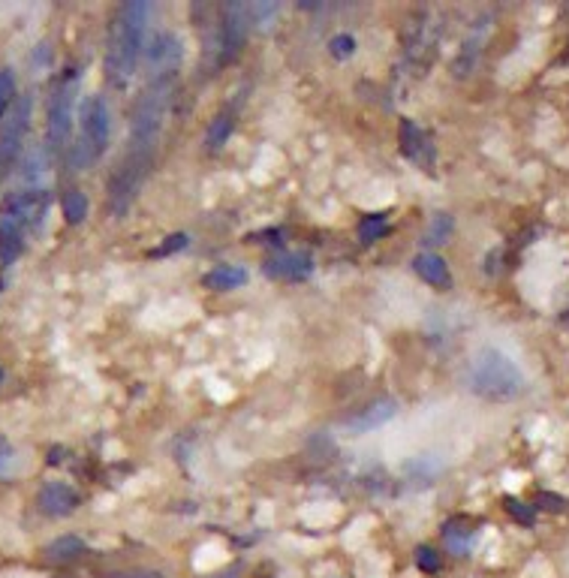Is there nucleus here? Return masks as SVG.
Masks as SVG:
<instances>
[{"label":"nucleus","mask_w":569,"mask_h":578,"mask_svg":"<svg viewBox=\"0 0 569 578\" xmlns=\"http://www.w3.org/2000/svg\"><path fill=\"white\" fill-rule=\"evenodd\" d=\"M250 34V12L247 4H226L220 10L217 27H214V43H211V55H214V66H230L232 60L245 51Z\"/></svg>","instance_id":"6e6552de"},{"label":"nucleus","mask_w":569,"mask_h":578,"mask_svg":"<svg viewBox=\"0 0 569 578\" xmlns=\"http://www.w3.org/2000/svg\"><path fill=\"white\" fill-rule=\"evenodd\" d=\"M0 379H4V371H0Z\"/></svg>","instance_id":"473e14b6"},{"label":"nucleus","mask_w":569,"mask_h":578,"mask_svg":"<svg viewBox=\"0 0 569 578\" xmlns=\"http://www.w3.org/2000/svg\"><path fill=\"white\" fill-rule=\"evenodd\" d=\"M82 554H88V545L82 536H58L55 543L45 545V560H51V564H73V560H79Z\"/></svg>","instance_id":"a211bd4d"},{"label":"nucleus","mask_w":569,"mask_h":578,"mask_svg":"<svg viewBox=\"0 0 569 578\" xmlns=\"http://www.w3.org/2000/svg\"><path fill=\"white\" fill-rule=\"evenodd\" d=\"M413 271H416V275H419L428 286L440 289V293L452 289V271H449V265H446V260L437 254V250H422V254H416Z\"/></svg>","instance_id":"dca6fc26"},{"label":"nucleus","mask_w":569,"mask_h":578,"mask_svg":"<svg viewBox=\"0 0 569 578\" xmlns=\"http://www.w3.org/2000/svg\"><path fill=\"white\" fill-rule=\"evenodd\" d=\"M464 383L470 394L491 401V404H510L527 389L525 371L518 368V362L497 347H482L479 353H473L464 371Z\"/></svg>","instance_id":"7ed1b4c3"},{"label":"nucleus","mask_w":569,"mask_h":578,"mask_svg":"<svg viewBox=\"0 0 569 578\" xmlns=\"http://www.w3.org/2000/svg\"><path fill=\"white\" fill-rule=\"evenodd\" d=\"M0 175H4V172H0Z\"/></svg>","instance_id":"72a5a7b5"},{"label":"nucleus","mask_w":569,"mask_h":578,"mask_svg":"<svg viewBox=\"0 0 569 578\" xmlns=\"http://www.w3.org/2000/svg\"><path fill=\"white\" fill-rule=\"evenodd\" d=\"M394 416H398V404H394L392 398H374L370 404L355 410L353 416H347V419L340 422V431L350 434V437H359V434L383 428V425L392 422Z\"/></svg>","instance_id":"f8f14e48"},{"label":"nucleus","mask_w":569,"mask_h":578,"mask_svg":"<svg viewBox=\"0 0 569 578\" xmlns=\"http://www.w3.org/2000/svg\"><path fill=\"white\" fill-rule=\"evenodd\" d=\"M175 82H178V75H151L148 79V85L142 88V94L136 97V103H133L130 139H127L124 154L145 157L151 163L157 160L166 115H169L172 97H175Z\"/></svg>","instance_id":"f03ea898"},{"label":"nucleus","mask_w":569,"mask_h":578,"mask_svg":"<svg viewBox=\"0 0 569 578\" xmlns=\"http://www.w3.org/2000/svg\"><path fill=\"white\" fill-rule=\"evenodd\" d=\"M27 121H30V97H19L15 105L10 109V115L0 124V172H6L19 157L21 144H25L27 133Z\"/></svg>","instance_id":"9d476101"},{"label":"nucleus","mask_w":569,"mask_h":578,"mask_svg":"<svg viewBox=\"0 0 569 578\" xmlns=\"http://www.w3.org/2000/svg\"><path fill=\"white\" fill-rule=\"evenodd\" d=\"M262 275L275 277V280H308L314 275V256L305 250H280L277 256L262 262Z\"/></svg>","instance_id":"4468645a"},{"label":"nucleus","mask_w":569,"mask_h":578,"mask_svg":"<svg viewBox=\"0 0 569 578\" xmlns=\"http://www.w3.org/2000/svg\"><path fill=\"white\" fill-rule=\"evenodd\" d=\"M151 6L145 0H127L121 4L109 25V40H105V82L118 90H127L145 58V36H148Z\"/></svg>","instance_id":"f257e3e1"},{"label":"nucleus","mask_w":569,"mask_h":578,"mask_svg":"<svg viewBox=\"0 0 569 578\" xmlns=\"http://www.w3.org/2000/svg\"><path fill=\"white\" fill-rule=\"evenodd\" d=\"M190 245V235L187 232H175V235H166L157 247L148 250V256H154V260H160V256H172L178 254V250H184Z\"/></svg>","instance_id":"bb28decb"},{"label":"nucleus","mask_w":569,"mask_h":578,"mask_svg":"<svg viewBox=\"0 0 569 578\" xmlns=\"http://www.w3.org/2000/svg\"><path fill=\"white\" fill-rule=\"evenodd\" d=\"M476 539V527L470 524V519H452L443 524V543L455 558H467L470 549H473Z\"/></svg>","instance_id":"f3484780"},{"label":"nucleus","mask_w":569,"mask_h":578,"mask_svg":"<svg viewBox=\"0 0 569 578\" xmlns=\"http://www.w3.org/2000/svg\"><path fill=\"white\" fill-rule=\"evenodd\" d=\"M145 60L151 66V75H178L181 40L172 30H160V34L145 45Z\"/></svg>","instance_id":"ddd939ff"},{"label":"nucleus","mask_w":569,"mask_h":578,"mask_svg":"<svg viewBox=\"0 0 569 578\" xmlns=\"http://www.w3.org/2000/svg\"><path fill=\"white\" fill-rule=\"evenodd\" d=\"M247 280V271L238 269V265H217L211 269L208 275L202 277V286L205 289H214V293H226V289H235Z\"/></svg>","instance_id":"4be33fe9"},{"label":"nucleus","mask_w":569,"mask_h":578,"mask_svg":"<svg viewBox=\"0 0 569 578\" xmlns=\"http://www.w3.org/2000/svg\"><path fill=\"white\" fill-rule=\"evenodd\" d=\"M386 230H389V215L386 211H374V215H365L359 220V241L362 245H374V241H379L386 235Z\"/></svg>","instance_id":"b1692460"},{"label":"nucleus","mask_w":569,"mask_h":578,"mask_svg":"<svg viewBox=\"0 0 569 578\" xmlns=\"http://www.w3.org/2000/svg\"><path fill=\"white\" fill-rule=\"evenodd\" d=\"M112 142V112L103 97L90 94L82 100L79 109V136L66 148V163L75 172H85L97 163Z\"/></svg>","instance_id":"39448f33"},{"label":"nucleus","mask_w":569,"mask_h":578,"mask_svg":"<svg viewBox=\"0 0 569 578\" xmlns=\"http://www.w3.org/2000/svg\"><path fill=\"white\" fill-rule=\"evenodd\" d=\"M49 208V190H21L4 202V211H0V269H10L19 260L27 235L43 223Z\"/></svg>","instance_id":"20e7f679"},{"label":"nucleus","mask_w":569,"mask_h":578,"mask_svg":"<svg viewBox=\"0 0 569 578\" xmlns=\"http://www.w3.org/2000/svg\"><path fill=\"white\" fill-rule=\"evenodd\" d=\"M503 509L521 524V527L536 524V506L534 504H525V500H518V497H503Z\"/></svg>","instance_id":"a878e982"},{"label":"nucleus","mask_w":569,"mask_h":578,"mask_svg":"<svg viewBox=\"0 0 569 578\" xmlns=\"http://www.w3.org/2000/svg\"><path fill=\"white\" fill-rule=\"evenodd\" d=\"M491 30H495V15L491 12L476 15L473 25H470V30L464 34V43L458 45V55H455V60H452L455 79H467V75H473V70L479 66L485 45H488Z\"/></svg>","instance_id":"1a4fd4ad"},{"label":"nucleus","mask_w":569,"mask_h":578,"mask_svg":"<svg viewBox=\"0 0 569 578\" xmlns=\"http://www.w3.org/2000/svg\"><path fill=\"white\" fill-rule=\"evenodd\" d=\"M75 94H79V79L73 70H66L64 79L51 88L49 105H45V148L51 157H60L70 148Z\"/></svg>","instance_id":"0eeeda50"},{"label":"nucleus","mask_w":569,"mask_h":578,"mask_svg":"<svg viewBox=\"0 0 569 578\" xmlns=\"http://www.w3.org/2000/svg\"><path fill=\"white\" fill-rule=\"evenodd\" d=\"M60 211H64V220L70 226H82L88 217V211H90L88 196L82 193V190H66L64 199H60Z\"/></svg>","instance_id":"5701e85b"},{"label":"nucleus","mask_w":569,"mask_h":578,"mask_svg":"<svg viewBox=\"0 0 569 578\" xmlns=\"http://www.w3.org/2000/svg\"><path fill=\"white\" fill-rule=\"evenodd\" d=\"M329 55L335 58V60H347V58H353L355 55V40L350 34H338V36H331L329 40Z\"/></svg>","instance_id":"c85d7f7f"},{"label":"nucleus","mask_w":569,"mask_h":578,"mask_svg":"<svg viewBox=\"0 0 569 578\" xmlns=\"http://www.w3.org/2000/svg\"><path fill=\"white\" fill-rule=\"evenodd\" d=\"M15 100H19V82H15V73L10 66H4V70H0V124L10 115Z\"/></svg>","instance_id":"393cba45"},{"label":"nucleus","mask_w":569,"mask_h":578,"mask_svg":"<svg viewBox=\"0 0 569 578\" xmlns=\"http://www.w3.org/2000/svg\"><path fill=\"white\" fill-rule=\"evenodd\" d=\"M416 566L428 575H437L440 569H443V558H440V551L431 549V545H419V549H416Z\"/></svg>","instance_id":"cd10ccee"},{"label":"nucleus","mask_w":569,"mask_h":578,"mask_svg":"<svg viewBox=\"0 0 569 578\" xmlns=\"http://www.w3.org/2000/svg\"><path fill=\"white\" fill-rule=\"evenodd\" d=\"M440 40H443V19L434 10H419L409 15L401 30V70L404 75L422 79L437 60Z\"/></svg>","instance_id":"423d86ee"},{"label":"nucleus","mask_w":569,"mask_h":578,"mask_svg":"<svg viewBox=\"0 0 569 578\" xmlns=\"http://www.w3.org/2000/svg\"><path fill=\"white\" fill-rule=\"evenodd\" d=\"M440 473H443V464L437 458H431V455H419V458L404 464V476L413 488H428Z\"/></svg>","instance_id":"6ab92c4d"},{"label":"nucleus","mask_w":569,"mask_h":578,"mask_svg":"<svg viewBox=\"0 0 569 578\" xmlns=\"http://www.w3.org/2000/svg\"><path fill=\"white\" fill-rule=\"evenodd\" d=\"M398 144H401V154H404L409 163L419 166L422 172L434 175L437 169V148H434V139L416 124L413 118H401L398 124Z\"/></svg>","instance_id":"9b49d317"},{"label":"nucleus","mask_w":569,"mask_h":578,"mask_svg":"<svg viewBox=\"0 0 569 578\" xmlns=\"http://www.w3.org/2000/svg\"><path fill=\"white\" fill-rule=\"evenodd\" d=\"M452 235H455V217L446 215V211H437V215L428 220V230H425V235H422V245L428 250L443 247L452 241Z\"/></svg>","instance_id":"412c9836"},{"label":"nucleus","mask_w":569,"mask_h":578,"mask_svg":"<svg viewBox=\"0 0 569 578\" xmlns=\"http://www.w3.org/2000/svg\"><path fill=\"white\" fill-rule=\"evenodd\" d=\"M103 578H166L160 569H148V566H127L115 569V573H105Z\"/></svg>","instance_id":"c756f323"},{"label":"nucleus","mask_w":569,"mask_h":578,"mask_svg":"<svg viewBox=\"0 0 569 578\" xmlns=\"http://www.w3.org/2000/svg\"><path fill=\"white\" fill-rule=\"evenodd\" d=\"M256 238H265L262 245H271V247L284 245V232H280V230H269V232H260V235H250V241H256Z\"/></svg>","instance_id":"2f4dec72"},{"label":"nucleus","mask_w":569,"mask_h":578,"mask_svg":"<svg viewBox=\"0 0 569 578\" xmlns=\"http://www.w3.org/2000/svg\"><path fill=\"white\" fill-rule=\"evenodd\" d=\"M564 504H566V500L560 497V494H549V491L536 494V500H534L536 509H564Z\"/></svg>","instance_id":"7c9ffc66"},{"label":"nucleus","mask_w":569,"mask_h":578,"mask_svg":"<svg viewBox=\"0 0 569 578\" xmlns=\"http://www.w3.org/2000/svg\"><path fill=\"white\" fill-rule=\"evenodd\" d=\"M232 130H235V109H226V112H220V115H214V121L208 124V133H205V151H208V154H217V151L230 142Z\"/></svg>","instance_id":"aec40b11"},{"label":"nucleus","mask_w":569,"mask_h":578,"mask_svg":"<svg viewBox=\"0 0 569 578\" xmlns=\"http://www.w3.org/2000/svg\"><path fill=\"white\" fill-rule=\"evenodd\" d=\"M36 506H40L43 515L49 519H66L75 509L82 506V497L73 485L66 482H45L40 491H36Z\"/></svg>","instance_id":"2eb2a0df"}]
</instances>
